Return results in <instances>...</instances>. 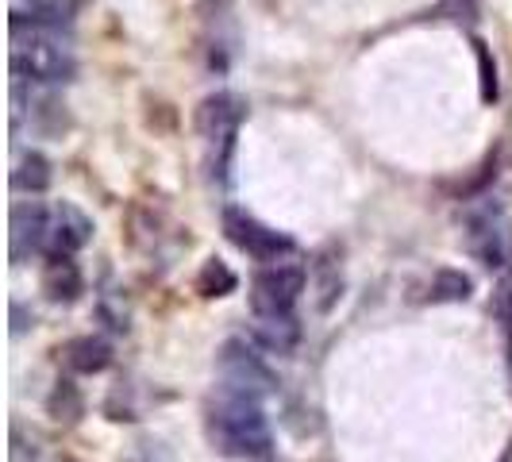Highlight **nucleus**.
<instances>
[{"label":"nucleus","mask_w":512,"mask_h":462,"mask_svg":"<svg viewBox=\"0 0 512 462\" xmlns=\"http://www.w3.org/2000/svg\"><path fill=\"white\" fill-rule=\"evenodd\" d=\"M12 185H16L20 193H43V189L51 185V162L35 151L24 154V158L16 162V170H12Z\"/></svg>","instance_id":"nucleus-14"},{"label":"nucleus","mask_w":512,"mask_h":462,"mask_svg":"<svg viewBox=\"0 0 512 462\" xmlns=\"http://www.w3.org/2000/svg\"><path fill=\"white\" fill-rule=\"evenodd\" d=\"M466 247H470V255L478 258L482 266H489V270L509 266L512 228H509V220H505V212L497 205H486V208H478V212H470V216H466Z\"/></svg>","instance_id":"nucleus-4"},{"label":"nucleus","mask_w":512,"mask_h":462,"mask_svg":"<svg viewBox=\"0 0 512 462\" xmlns=\"http://www.w3.org/2000/svg\"><path fill=\"white\" fill-rule=\"evenodd\" d=\"M235 285L239 278L228 270V262H220V258H208L205 266H201V274H197V293L201 297H228L235 293Z\"/></svg>","instance_id":"nucleus-15"},{"label":"nucleus","mask_w":512,"mask_h":462,"mask_svg":"<svg viewBox=\"0 0 512 462\" xmlns=\"http://www.w3.org/2000/svg\"><path fill=\"white\" fill-rule=\"evenodd\" d=\"M93 220L70 201H58L47 216V251L43 255H74L89 243Z\"/></svg>","instance_id":"nucleus-8"},{"label":"nucleus","mask_w":512,"mask_h":462,"mask_svg":"<svg viewBox=\"0 0 512 462\" xmlns=\"http://www.w3.org/2000/svg\"><path fill=\"white\" fill-rule=\"evenodd\" d=\"M497 320H501V328H505L509 366H512V285H501V293H497Z\"/></svg>","instance_id":"nucleus-19"},{"label":"nucleus","mask_w":512,"mask_h":462,"mask_svg":"<svg viewBox=\"0 0 512 462\" xmlns=\"http://www.w3.org/2000/svg\"><path fill=\"white\" fill-rule=\"evenodd\" d=\"M239 124H243V101L235 93H216V97H208L197 108V131H201V139H205L208 147L216 151L212 166H220V170L228 166V154Z\"/></svg>","instance_id":"nucleus-5"},{"label":"nucleus","mask_w":512,"mask_h":462,"mask_svg":"<svg viewBox=\"0 0 512 462\" xmlns=\"http://www.w3.org/2000/svg\"><path fill=\"white\" fill-rule=\"evenodd\" d=\"M220 382H224V389H235V393L262 397V393L274 389V374L243 339H228L224 351H220Z\"/></svg>","instance_id":"nucleus-7"},{"label":"nucleus","mask_w":512,"mask_h":462,"mask_svg":"<svg viewBox=\"0 0 512 462\" xmlns=\"http://www.w3.org/2000/svg\"><path fill=\"white\" fill-rule=\"evenodd\" d=\"M308 270L301 262H270L251 282V308L255 316H289L305 293Z\"/></svg>","instance_id":"nucleus-3"},{"label":"nucleus","mask_w":512,"mask_h":462,"mask_svg":"<svg viewBox=\"0 0 512 462\" xmlns=\"http://www.w3.org/2000/svg\"><path fill=\"white\" fill-rule=\"evenodd\" d=\"M208 439L228 459H266L270 455V424L258 409V397L220 385V397L208 409Z\"/></svg>","instance_id":"nucleus-1"},{"label":"nucleus","mask_w":512,"mask_h":462,"mask_svg":"<svg viewBox=\"0 0 512 462\" xmlns=\"http://www.w3.org/2000/svg\"><path fill=\"white\" fill-rule=\"evenodd\" d=\"M131 462H174V455L166 451V443H162V439H139Z\"/></svg>","instance_id":"nucleus-18"},{"label":"nucleus","mask_w":512,"mask_h":462,"mask_svg":"<svg viewBox=\"0 0 512 462\" xmlns=\"http://www.w3.org/2000/svg\"><path fill=\"white\" fill-rule=\"evenodd\" d=\"M255 339L266 347V351H293L297 347V339H301V324H297V316L289 312V316H255Z\"/></svg>","instance_id":"nucleus-12"},{"label":"nucleus","mask_w":512,"mask_h":462,"mask_svg":"<svg viewBox=\"0 0 512 462\" xmlns=\"http://www.w3.org/2000/svg\"><path fill=\"white\" fill-rule=\"evenodd\" d=\"M224 235H228L243 255L258 258V262H278L282 255L293 251V239H289V235L266 228L262 220H255V216L243 212V208H228V212H224Z\"/></svg>","instance_id":"nucleus-6"},{"label":"nucleus","mask_w":512,"mask_h":462,"mask_svg":"<svg viewBox=\"0 0 512 462\" xmlns=\"http://www.w3.org/2000/svg\"><path fill=\"white\" fill-rule=\"evenodd\" d=\"M12 70H16V77H31V81H43V85H58V81H70V77H74V54H70V47H66L58 35L43 31V27H35L27 39L16 31Z\"/></svg>","instance_id":"nucleus-2"},{"label":"nucleus","mask_w":512,"mask_h":462,"mask_svg":"<svg viewBox=\"0 0 512 462\" xmlns=\"http://www.w3.org/2000/svg\"><path fill=\"white\" fill-rule=\"evenodd\" d=\"M505 462H509V459H505Z\"/></svg>","instance_id":"nucleus-20"},{"label":"nucleus","mask_w":512,"mask_h":462,"mask_svg":"<svg viewBox=\"0 0 512 462\" xmlns=\"http://www.w3.org/2000/svg\"><path fill=\"white\" fill-rule=\"evenodd\" d=\"M81 270H77L74 255H47V270H43V293L58 301V305H74L81 297Z\"/></svg>","instance_id":"nucleus-10"},{"label":"nucleus","mask_w":512,"mask_h":462,"mask_svg":"<svg viewBox=\"0 0 512 462\" xmlns=\"http://www.w3.org/2000/svg\"><path fill=\"white\" fill-rule=\"evenodd\" d=\"M51 416L54 420H77L81 416V397H77V389H74V382H58V389L51 393Z\"/></svg>","instance_id":"nucleus-16"},{"label":"nucleus","mask_w":512,"mask_h":462,"mask_svg":"<svg viewBox=\"0 0 512 462\" xmlns=\"http://www.w3.org/2000/svg\"><path fill=\"white\" fill-rule=\"evenodd\" d=\"M66 366L77 370V374H101L112 366V347L104 343L101 335H81V339H70L66 343Z\"/></svg>","instance_id":"nucleus-11"},{"label":"nucleus","mask_w":512,"mask_h":462,"mask_svg":"<svg viewBox=\"0 0 512 462\" xmlns=\"http://www.w3.org/2000/svg\"><path fill=\"white\" fill-rule=\"evenodd\" d=\"M470 293H474V282L462 274V270H451V266H443L436 270V278L428 285V301H436V305H455V301H470Z\"/></svg>","instance_id":"nucleus-13"},{"label":"nucleus","mask_w":512,"mask_h":462,"mask_svg":"<svg viewBox=\"0 0 512 462\" xmlns=\"http://www.w3.org/2000/svg\"><path fill=\"white\" fill-rule=\"evenodd\" d=\"M47 216H51V208H43L39 201L12 208V262L16 266L24 258L47 251Z\"/></svg>","instance_id":"nucleus-9"},{"label":"nucleus","mask_w":512,"mask_h":462,"mask_svg":"<svg viewBox=\"0 0 512 462\" xmlns=\"http://www.w3.org/2000/svg\"><path fill=\"white\" fill-rule=\"evenodd\" d=\"M478 47V85H482V101L493 104L497 101V62L489 54L486 43H474Z\"/></svg>","instance_id":"nucleus-17"}]
</instances>
